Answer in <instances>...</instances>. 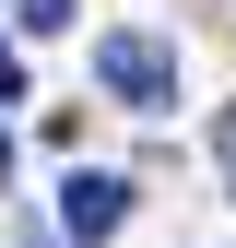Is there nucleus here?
<instances>
[{
	"label": "nucleus",
	"instance_id": "f257e3e1",
	"mask_svg": "<svg viewBox=\"0 0 236 248\" xmlns=\"http://www.w3.org/2000/svg\"><path fill=\"white\" fill-rule=\"evenodd\" d=\"M95 83H106L118 107H165V95H177V47H154V36H106V47H95Z\"/></svg>",
	"mask_w": 236,
	"mask_h": 248
},
{
	"label": "nucleus",
	"instance_id": "f03ea898",
	"mask_svg": "<svg viewBox=\"0 0 236 248\" xmlns=\"http://www.w3.org/2000/svg\"><path fill=\"white\" fill-rule=\"evenodd\" d=\"M59 225H71L83 248H95V236H118V225H130V177H95V166H71V177H59Z\"/></svg>",
	"mask_w": 236,
	"mask_h": 248
},
{
	"label": "nucleus",
	"instance_id": "7ed1b4c3",
	"mask_svg": "<svg viewBox=\"0 0 236 248\" xmlns=\"http://www.w3.org/2000/svg\"><path fill=\"white\" fill-rule=\"evenodd\" d=\"M71 24V0H24V36H59Z\"/></svg>",
	"mask_w": 236,
	"mask_h": 248
},
{
	"label": "nucleus",
	"instance_id": "20e7f679",
	"mask_svg": "<svg viewBox=\"0 0 236 248\" xmlns=\"http://www.w3.org/2000/svg\"><path fill=\"white\" fill-rule=\"evenodd\" d=\"M0 95H24V47L12 36H0Z\"/></svg>",
	"mask_w": 236,
	"mask_h": 248
},
{
	"label": "nucleus",
	"instance_id": "39448f33",
	"mask_svg": "<svg viewBox=\"0 0 236 248\" xmlns=\"http://www.w3.org/2000/svg\"><path fill=\"white\" fill-rule=\"evenodd\" d=\"M0 177H12V130H0Z\"/></svg>",
	"mask_w": 236,
	"mask_h": 248
},
{
	"label": "nucleus",
	"instance_id": "423d86ee",
	"mask_svg": "<svg viewBox=\"0 0 236 248\" xmlns=\"http://www.w3.org/2000/svg\"><path fill=\"white\" fill-rule=\"evenodd\" d=\"M24 248H47V236H24Z\"/></svg>",
	"mask_w": 236,
	"mask_h": 248
}]
</instances>
